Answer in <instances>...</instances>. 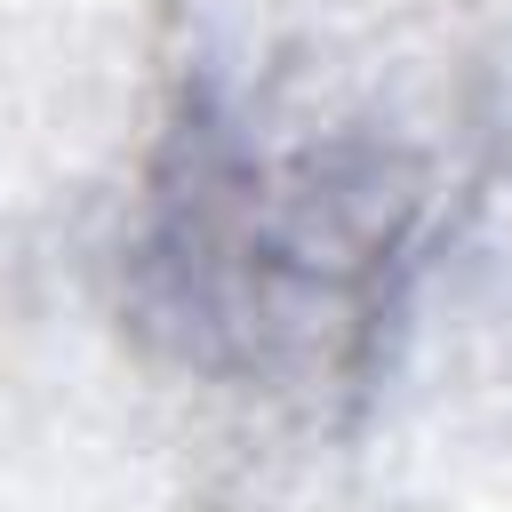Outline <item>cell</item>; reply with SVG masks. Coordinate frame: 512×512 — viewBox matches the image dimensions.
Returning a JSON list of instances; mask_svg holds the SVG:
<instances>
[{
	"mask_svg": "<svg viewBox=\"0 0 512 512\" xmlns=\"http://www.w3.org/2000/svg\"><path fill=\"white\" fill-rule=\"evenodd\" d=\"M432 176L376 128L264 136L200 96L152 160L128 304L192 368L240 384H352L400 320Z\"/></svg>",
	"mask_w": 512,
	"mask_h": 512,
	"instance_id": "obj_1",
	"label": "cell"
}]
</instances>
